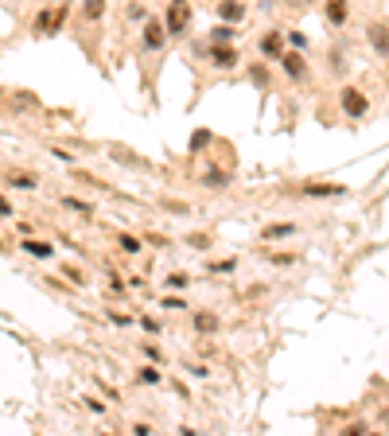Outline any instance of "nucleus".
Here are the masks:
<instances>
[{
	"label": "nucleus",
	"mask_w": 389,
	"mask_h": 436,
	"mask_svg": "<svg viewBox=\"0 0 389 436\" xmlns=\"http://www.w3.org/2000/svg\"><path fill=\"white\" fill-rule=\"evenodd\" d=\"M347 16H351L347 0H327V24L331 27H342V24H347Z\"/></svg>",
	"instance_id": "9d476101"
},
{
	"label": "nucleus",
	"mask_w": 389,
	"mask_h": 436,
	"mask_svg": "<svg viewBox=\"0 0 389 436\" xmlns=\"http://www.w3.org/2000/svg\"><path fill=\"white\" fill-rule=\"evenodd\" d=\"M82 16L86 20H101V16H105V0H86Z\"/></svg>",
	"instance_id": "dca6fc26"
},
{
	"label": "nucleus",
	"mask_w": 389,
	"mask_h": 436,
	"mask_svg": "<svg viewBox=\"0 0 389 436\" xmlns=\"http://www.w3.org/2000/svg\"><path fill=\"white\" fill-rule=\"evenodd\" d=\"M199 55H203L214 71H234V66L242 62V51L234 47V43H207V47H199Z\"/></svg>",
	"instance_id": "f03ea898"
},
{
	"label": "nucleus",
	"mask_w": 389,
	"mask_h": 436,
	"mask_svg": "<svg viewBox=\"0 0 389 436\" xmlns=\"http://www.w3.org/2000/svg\"><path fill=\"white\" fill-rule=\"evenodd\" d=\"M284 238H296V226H292V222H277V226H265V242H284Z\"/></svg>",
	"instance_id": "4468645a"
},
{
	"label": "nucleus",
	"mask_w": 389,
	"mask_h": 436,
	"mask_svg": "<svg viewBox=\"0 0 389 436\" xmlns=\"http://www.w3.org/2000/svg\"><path fill=\"white\" fill-rule=\"evenodd\" d=\"M366 39H370V47H374L381 59H389V24H381V20L366 24Z\"/></svg>",
	"instance_id": "423d86ee"
},
{
	"label": "nucleus",
	"mask_w": 389,
	"mask_h": 436,
	"mask_svg": "<svg viewBox=\"0 0 389 436\" xmlns=\"http://www.w3.org/2000/svg\"><path fill=\"white\" fill-rule=\"evenodd\" d=\"M207 145H210V133H207V129H199V133H191V152H203Z\"/></svg>",
	"instance_id": "aec40b11"
},
{
	"label": "nucleus",
	"mask_w": 389,
	"mask_h": 436,
	"mask_svg": "<svg viewBox=\"0 0 389 436\" xmlns=\"http://www.w3.org/2000/svg\"><path fill=\"white\" fill-rule=\"evenodd\" d=\"M288 43H292L296 51H304V47H308V36H304V32H292V36H288Z\"/></svg>",
	"instance_id": "b1692460"
},
{
	"label": "nucleus",
	"mask_w": 389,
	"mask_h": 436,
	"mask_svg": "<svg viewBox=\"0 0 389 436\" xmlns=\"http://www.w3.org/2000/svg\"><path fill=\"white\" fill-rule=\"evenodd\" d=\"M187 280H191L187 273H171V277H168V289H187Z\"/></svg>",
	"instance_id": "4be33fe9"
},
{
	"label": "nucleus",
	"mask_w": 389,
	"mask_h": 436,
	"mask_svg": "<svg viewBox=\"0 0 389 436\" xmlns=\"http://www.w3.org/2000/svg\"><path fill=\"white\" fill-rule=\"evenodd\" d=\"M280 66H284V74H288L292 82H304L308 78V59L296 55V51H292V55H280Z\"/></svg>",
	"instance_id": "0eeeda50"
},
{
	"label": "nucleus",
	"mask_w": 389,
	"mask_h": 436,
	"mask_svg": "<svg viewBox=\"0 0 389 436\" xmlns=\"http://www.w3.org/2000/svg\"><path fill=\"white\" fill-rule=\"evenodd\" d=\"M257 51H261L265 59H280V55H284V43H280V32H268V36H261Z\"/></svg>",
	"instance_id": "1a4fd4ad"
},
{
	"label": "nucleus",
	"mask_w": 389,
	"mask_h": 436,
	"mask_svg": "<svg viewBox=\"0 0 389 436\" xmlns=\"http://www.w3.org/2000/svg\"><path fill=\"white\" fill-rule=\"evenodd\" d=\"M62 206H71V210H78V215H94V206L82 203V199H74V195H66V199H62Z\"/></svg>",
	"instance_id": "6ab92c4d"
},
{
	"label": "nucleus",
	"mask_w": 389,
	"mask_h": 436,
	"mask_svg": "<svg viewBox=\"0 0 389 436\" xmlns=\"http://www.w3.org/2000/svg\"><path fill=\"white\" fill-rule=\"evenodd\" d=\"M339 106H342V113H347V121H362L366 113H370V97H366L358 86H342Z\"/></svg>",
	"instance_id": "7ed1b4c3"
},
{
	"label": "nucleus",
	"mask_w": 389,
	"mask_h": 436,
	"mask_svg": "<svg viewBox=\"0 0 389 436\" xmlns=\"http://www.w3.org/2000/svg\"><path fill=\"white\" fill-rule=\"evenodd\" d=\"M300 191L312 195V199H319V195H342L347 187H342V183H304Z\"/></svg>",
	"instance_id": "9b49d317"
},
{
	"label": "nucleus",
	"mask_w": 389,
	"mask_h": 436,
	"mask_svg": "<svg viewBox=\"0 0 389 436\" xmlns=\"http://www.w3.org/2000/svg\"><path fill=\"white\" fill-rule=\"evenodd\" d=\"M66 20V4H59V8H43V12L36 16V36H55L59 32V24Z\"/></svg>",
	"instance_id": "39448f33"
},
{
	"label": "nucleus",
	"mask_w": 389,
	"mask_h": 436,
	"mask_svg": "<svg viewBox=\"0 0 389 436\" xmlns=\"http://www.w3.org/2000/svg\"><path fill=\"white\" fill-rule=\"evenodd\" d=\"M136 382H145V386H156V382H160V370H156V366H140V370H136Z\"/></svg>",
	"instance_id": "f3484780"
},
{
	"label": "nucleus",
	"mask_w": 389,
	"mask_h": 436,
	"mask_svg": "<svg viewBox=\"0 0 389 436\" xmlns=\"http://www.w3.org/2000/svg\"><path fill=\"white\" fill-rule=\"evenodd\" d=\"M12 187H20V191H36L39 183H36V175H27V171H20V175H12Z\"/></svg>",
	"instance_id": "a211bd4d"
},
{
	"label": "nucleus",
	"mask_w": 389,
	"mask_h": 436,
	"mask_svg": "<svg viewBox=\"0 0 389 436\" xmlns=\"http://www.w3.org/2000/svg\"><path fill=\"white\" fill-rule=\"evenodd\" d=\"M218 20L222 24H242L245 20V4L242 0H218Z\"/></svg>",
	"instance_id": "6e6552de"
},
{
	"label": "nucleus",
	"mask_w": 389,
	"mask_h": 436,
	"mask_svg": "<svg viewBox=\"0 0 389 436\" xmlns=\"http://www.w3.org/2000/svg\"><path fill=\"white\" fill-rule=\"evenodd\" d=\"M234 265H238V261H214V265H210V273H234Z\"/></svg>",
	"instance_id": "393cba45"
},
{
	"label": "nucleus",
	"mask_w": 389,
	"mask_h": 436,
	"mask_svg": "<svg viewBox=\"0 0 389 436\" xmlns=\"http://www.w3.org/2000/svg\"><path fill=\"white\" fill-rule=\"evenodd\" d=\"M386 424H389V409H386Z\"/></svg>",
	"instance_id": "cd10ccee"
},
{
	"label": "nucleus",
	"mask_w": 389,
	"mask_h": 436,
	"mask_svg": "<svg viewBox=\"0 0 389 436\" xmlns=\"http://www.w3.org/2000/svg\"><path fill=\"white\" fill-rule=\"evenodd\" d=\"M24 250H27L32 257H43V261H51V257H55V245H51V242H43V238H27V242H24Z\"/></svg>",
	"instance_id": "ddd939ff"
},
{
	"label": "nucleus",
	"mask_w": 389,
	"mask_h": 436,
	"mask_svg": "<svg viewBox=\"0 0 389 436\" xmlns=\"http://www.w3.org/2000/svg\"><path fill=\"white\" fill-rule=\"evenodd\" d=\"M164 308H171V312H183V308H187V304H183L179 296H168V300H164Z\"/></svg>",
	"instance_id": "a878e982"
},
{
	"label": "nucleus",
	"mask_w": 389,
	"mask_h": 436,
	"mask_svg": "<svg viewBox=\"0 0 389 436\" xmlns=\"http://www.w3.org/2000/svg\"><path fill=\"white\" fill-rule=\"evenodd\" d=\"M164 39H168V32H164V20H145V27H140V51H160L164 47Z\"/></svg>",
	"instance_id": "20e7f679"
},
{
	"label": "nucleus",
	"mask_w": 389,
	"mask_h": 436,
	"mask_svg": "<svg viewBox=\"0 0 389 436\" xmlns=\"http://www.w3.org/2000/svg\"><path fill=\"white\" fill-rule=\"evenodd\" d=\"M191 27V0H168V12H164V32L168 39H183Z\"/></svg>",
	"instance_id": "f257e3e1"
},
{
	"label": "nucleus",
	"mask_w": 389,
	"mask_h": 436,
	"mask_svg": "<svg viewBox=\"0 0 389 436\" xmlns=\"http://www.w3.org/2000/svg\"><path fill=\"white\" fill-rule=\"evenodd\" d=\"M129 20H140V24H145V20H148L145 4H129Z\"/></svg>",
	"instance_id": "5701e85b"
},
{
	"label": "nucleus",
	"mask_w": 389,
	"mask_h": 436,
	"mask_svg": "<svg viewBox=\"0 0 389 436\" xmlns=\"http://www.w3.org/2000/svg\"><path fill=\"white\" fill-rule=\"evenodd\" d=\"M194 331H199V335H210V331H218V315L214 312H194Z\"/></svg>",
	"instance_id": "f8f14e48"
},
{
	"label": "nucleus",
	"mask_w": 389,
	"mask_h": 436,
	"mask_svg": "<svg viewBox=\"0 0 389 436\" xmlns=\"http://www.w3.org/2000/svg\"><path fill=\"white\" fill-rule=\"evenodd\" d=\"M234 39H238V27L234 24H218L210 32V43H234Z\"/></svg>",
	"instance_id": "2eb2a0df"
},
{
	"label": "nucleus",
	"mask_w": 389,
	"mask_h": 436,
	"mask_svg": "<svg viewBox=\"0 0 389 436\" xmlns=\"http://www.w3.org/2000/svg\"><path fill=\"white\" fill-rule=\"evenodd\" d=\"M0 215H12V206L4 203V199H0Z\"/></svg>",
	"instance_id": "bb28decb"
},
{
	"label": "nucleus",
	"mask_w": 389,
	"mask_h": 436,
	"mask_svg": "<svg viewBox=\"0 0 389 436\" xmlns=\"http://www.w3.org/2000/svg\"><path fill=\"white\" fill-rule=\"evenodd\" d=\"M117 242H121V250H125V254H140V238H133V234H121Z\"/></svg>",
	"instance_id": "412c9836"
}]
</instances>
